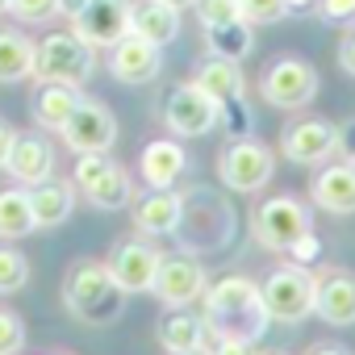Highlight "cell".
Here are the masks:
<instances>
[{
	"instance_id": "obj_46",
	"label": "cell",
	"mask_w": 355,
	"mask_h": 355,
	"mask_svg": "<svg viewBox=\"0 0 355 355\" xmlns=\"http://www.w3.org/2000/svg\"><path fill=\"white\" fill-rule=\"evenodd\" d=\"M268 355H284V351H268Z\"/></svg>"
},
{
	"instance_id": "obj_20",
	"label": "cell",
	"mask_w": 355,
	"mask_h": 355,
	"mask_svg": "<svg viewBox=\"0 0 355 355\" xmlns=\"http://www.w3.org/2000/svg\"><path fill=\"white\" fill-rule=\"evenodd\" d=\"M5 171L13 175L17 184H30V189L42 184V180H51V171H55V150H51V142H46V138H34V134L17 138L13 150H9Z\"/></svg>"
},
{
	"instance_id": "obj_28",
	"label": "cell",
	"mask_w": 355,
	"mask_h": 355,
	"mask_svg": "<svg viewBox=\"0 0 355 355\" xmlns=\"http://www.w3.org/2000/svg\"><path fill=\"white\" fill-rule=\"evenodd\" d=\"M34 209H30V193L21 189H5L0 193V239H26L34 234Z\"/></svg>"
},
{
	"instance_id": "obj_18",
	"label": "cell",
	"mask_w": 355,
	"mask_h": 355,
	"mask_svg": "<svg viewBox=\"0 0 355 355\" xmlns=\"http://www.w3.org/2000/svg\"><path fill=\"white\" fill-rule=\"evenodd\" d=\"M309 197L318 209L326 214H355V163H330L313 175V184H309Z\"/></svg>"
},
{
	"instance_id": "obj_12",
	"label": "cell",
	"mask_w": 355,
	"mask_h": 355,
	"mask_svg": "<svg viewBox=\"0 0 355 355\" xmlns=\"http://www.w3.org/2000/svg\"><path fill=\"white\" fill-rule=\"evenodd\" d=\"M71 30L92 46L109 51L130 34V0H88V5L71 17Z\"/></svg>"
},
{
	"instance_id": "obj_10",
	"label": "cell",
	"mask_w": 355,
	"mask_h": 355,
	"mask_svg": "<svg viewBox=\"0 0 355 355\" xmlns=\"http://www.w3.org/2000/svg\"><path fill=\"white\" fill-rule=\"evenodd\" d=\"M63 142L76 150V155H109V146L117 142V121L109 113V105L101 101H80V109L67 117V125L59 130Z\"/></svg>"
},
{
	"instance_id": "obj_13",
	"label": "cell",
	"mask_w": 355,
	"mask_h": 355,
	"mask_svg": "<svg viewBox=\"0 0 355 355\" xmlns=\"http://www.w3.org/2000/svg\"><path fill=\"white\" fill-rule=\"evenodd\" d=\"M280 150L288 163H301V167H313L322 159H330L338 150V125L322 121V117H305V121H293L284 125L280 134Z\"/></svg>"
},
{
	"instance_id": "obj_4",
	"label": "cell",
	"mask_w": 355,
	"mask_h": 355,
	"mask_svg": "<svg viewBox=\"0 0 355 355\" xmlns=\"http://www.w3.org/2000/svg\"><path fill=\"white\" fill-rule=\"evenodd\" d=\"M313 293H318V276L309 268H276L263 284V309L272 322H301L313 313Z\"/></svg>"
},
{
	"instance_id": "obj_36",
	"label": "cell",
	"mask_w": 355,
	"mask_h": 355,
	"mask_svg": "<svg viewBox=\"0 0 355 355\" xmlns=\"http://www.w3.org/2000/svg\"><path fill=\"white\" fill-rule=\"evenodd\" d=\"M209 355H259L251 338H218V347Z\"/></svg>"
},
{
	"instance_id": "obj_15",
	"label": "cell",
	"mask_w": 355,
	"mask_h": 355,
	"mask_svg": "<svg viewBox=\"0 0 355 355\" xmlns=\"http://www.w3.org/2000/svg\"><path fill=\"white\" fill-rule=\"evenodd\" d=\"M109 71L121 84H150L163 71V46H155V42H146L142 34L130 30L121 42L109 46Z\"/></svg>"
},
{
	"instance_id": "obj_34",
	"label": "cell",
	"mask_w": 355,
	"mask_h": 355,
	"mask_svg": "<svg viewBox=\"0 0 355 355\" xmlns=\"http://www.w3.org/2000/svg\"><path fill=\"white\" fill-rule=\"evenodd\" d=\"M318 13H322V21H330V26L355 21V0H318Z\"/></svg>"
},
{
	"instance_id": "obj_16",
	"label": "cell",
	"mask_w": 355,
	"mask_h": 355,
	"mask_svg": "<svg viewBox=\"0 0 355 355\" xmlns=\"http://www.w3.org/2000/svg\"><path fill=\"white\" fill-rule=\"evenodd\" d=\"M313 313L330 326H355V276L351 272H322L313 293Z\"/></svg>"
},
{
	"instance_id": "obj_32",
	"label": "cell",
	"mask_w": 355,
	"mask_h": 355,
	"mask_svg": "<svg viewBox=\"0 0 355 355\" xmlns=\"http://www.w3.org/2000/svg\"><path fill=\"white\" fill-rule=\"evenodd\" d=\"M9 13L26 26H42L59 13V0H9Z\"/></svg>"
},
{
	"instance_id": "obj_41",
	"label": "cell",
	"mask_w": 355,
	"mask_h": 355,
	"mask_svg": "<svg viewBox=\"0 0 355 355\" xmlns=\"http://www.w3.org/2000/svg\"><path fill=\"white\" fill-rule=\"evenodd\" d=\"M84 5H88V0H59V13H63V17H76Z\"/></svg>"
},
{
	"instance_id": "obj_33",
	"label": "cell",
	"mask_w": 355,
	"mask_h": 355,
	"mask_svg": "<svg viewBox=\"0 0 355 355\" xmlns=\"http://www.w3.org/2000/svg\"><path fill=\"white\" fill-rule=\"evenodd\" d=\"M21 347H26V326H21V318L9 313V309H0V355H21Z\"/></svg>"
},
{
	"instance_id": "obj_29",
	"label": "cell",
	"mask_w": 355,
	"mask_h": 355,
	"mask_svg": "<svg viewBox=\"0 0 355 355\" xmlns=\"http://www.w3.org/2000/svg\"><path fill=\"white\" fill-rule=\"evenodd\" d=\"M26 284H30V259H26L17 247L0 243V297H5V293H17V288H26Z\"/></svg>"
},
{
	"instance_id": "obj_8",
	"label": "cell",
	"mask_w": 355,
	"mask_h": 355,
	"mask_svg": "<svg viewBox=\"0 0 355 355\" xmlns=\"http://www.w3.org/2000/svg\"><path fill=\"white\" fill-rule=\"evenodd\" d=\"M259 88H263V101L272 109H301L318 96V71H313V63L284 55L263 71Z\"/></svg>"
},
{
	"instance_id": "obj_2",
	"label": "cell",
	"mask_w": 355,
	"mask_h": 355,
	"mask_svg": "<svg viewBox=\"0 0 355 355\" xmlns=\"http://www.w3.org/2000/svg\"><path fill=\"white\" fill-rule=\"evenodd\" d=\"M63 301H67V309H71L80 322L101 326V322H113V318L121 313L125 293L117 288V280L109 276L105 263H96V259H80V263L67 272Z\"/></svg>"
},
{
	"instance_id": "obj_26",
	"label": "cell",
	"mask_w": 355,
	"mask_h": 355,
	"mask_svg": "<svg viewBox=\"0 0 355 355\" xmlns=\"http://www.w3.org/2000/svg\"><path fill=\"white\" fill-rule=\"evenodd\" d=\"M197 84L222 105V101H239L243 96V71H239V63L234 59H218V55H209V63H201L197 67Z\"/></svg>"
},
{
	"instance_id": "obj_40",
	"label": "cell",
	"mask_w": 355,
	"mask_h": 355,
	"mask_svg": "<svg viewBox=\"0 0 355 355\" xmlns=\"http://www.w3.org/2000/svg\"><path fill=\"white\" fill-rule=\"evenodd\" d=\"M309 355H351V351H347V347H338V343H318Z\"/></svg>"
},
{
	"instance_id": "obj_43",
	"label": "cell",
	"mask_w": 355,
	"mask_h": 355,
	"mask_svg": "<svg viewBox=\"0 0 355 355\" xmlns=\"http://www.w3.org/2000/svg\"><path fill=\"white\" fill-rule=\"evenodd\" d=\"M167 5H175V9H184V5H197V0H167Z\"/></svg>"
},
{
	"instance_id": "obj_44",
	"label": "cell",
	"mask_w": 355,
	"mask_h": 355,
	"mask_svg": "<svg viewBox=\"0 0 355 355\" xmlns=\"http://www.w3.org/2000/svg\"><path fill=\"white\" fill-rule=\"evenodd\" d=\"M180 355H209V351H205V347H201V351H180Z\"/></svg>"
},
{
	"instance_id": "obj_25",
	"label": "cell",
	"mask_w": 355,
	"mask_h": 355,
	"mask_svg": "<svg viewBox=\"0 0 355 355\" xmlns=\"http://www.w3.org/2000/svg\"><path fill=\"white\" fill-rule=\"evenodd\" d=\"M34 76V42L17 30H0V84H21Z\"/></svg>"
},
{
	"instance_id": "obj_38",
	"label": "cell",
	"mask_w": 355,
	"mask_h": 355,
	"mask_svg": "<svg viewBox=\"0 0 355 355\" xmlns=\"http://www.w3.org/2000/svg\"><path fill=\"white\" fill-rule=\"evenodd\" d=\"M338 150H343V159H347V163H355V121L338 125Z\"/></svg>"
},
{
	"instance_id": "obj_31",
	"label": "cell",
	"mask_w": 355,
	"mask_h": 355,
	"mask_svg": "<svg viewBox=\"0 0 355 355\" xmlns=\"http://www.w3.org/2000/svg\"><path fill=\"white\" fill-rule=\"evenodd\" d=\"M193 9H197V17H201L205 30H214V26H230V21H243L239 0H197Z\"/></svg>"
},
{
	"instance_id": "obj_6",
	"label": "cell",
	"mask_w": 355,
	"mask_h": 355,
	"mask_svg": "<svg viewBox=\"0 0 355 355\" xmlns=\"http://www.w3.org/2000/svg\"><path fill=\"white\" fill-rule=\"evenodd\" d=\"M218 171H222V184L230 193H259L272 171H276V159L268 146H259L255 138H234L222 155H218Z\"/></svg>"
},
{
	"instance_id": "obj_14",
	"label": "cell",
	"mask_w": 355,
	"mask_h": 355,
	"mask_svg": "<svg viewBox=\"0 0 355 355\" xmlns=\"http://www.w3.org/2000/svg\"><path fill=\"white\" fill-rule=\"evenodd\" d=\"M205 288H209L205 268H201L193 255H163L150 293H155L163 305H193L197 297H205Z\"/></svg>"
},
{
	"instance_id": "obj_42",
	"label": "cell",
	"mask_w": 355,
	"mask_h": 355,
	"mask_svg": "<svg viewBox=\"0 0 355 355\" xmlns=\"http://www.w3.org/2000/svg\"><path fill=\"white\" fill-rule=\"evenodd\" d=\"M288 5V13H309V9H318V0H284Z\"/></svg>"
},
{
	"instance_id": "obj_11",
	"label": "cell",
	"mask_w": 355,
	"mask_h": 355,
	"mask_svg": "<svg viewBox=\"0 0 355 355\" xmlns=\"http://www.w3.org/2000/svg\"><path fill=\"white\" fill-rule=\"evenodd\" d=\"M159 263H163V251H155L142 239L117 243L109 251V259H105V268H109V276L117 280L121 293H150L155 288V276H159Z\"/></svg>"
},
{
	"instance_id": "obj_7",
	"label": "cell",
	"mask_w": 355,
	"mask_h": 355,
	"mask_svg": "<svg viewBox=\"0 0 355 355\" xmlns=\"http://www.w3.org/2000/svg\"><path fill=\"white\" fill-rule=\"evenodd\" d=\"M251 230H255L259 247H268V251H288L301 234L313 230V218H309V209H305L301 201H293V197H272V201H263V205L255 209Z\"/></svg>"
},
{
	"instance_id": "obj_21",
	"label": "cell",
	"mask_w": 355,
	"mask_h": 355,
	"mask_svg": "<svg viewBox=\"0 0 355 355\" xmlns=\"http://www.w3.org/2000/svg\"><path fill=\"white\" fill-rule=\"evenodd\" d=\"M130 30L155 46H167L180 34V9L167 0H138V5H130Z\"/></svg>"
},
{
	"instance_id": "obj_1",
	"label": "cell",
	"mask_w": 355,
	"mask_h": 355,
	"mask_svg": "<svg viewBox=\"0 0 355 355\" xmlns=\"http://www.w3.org/2000/svg\"><path fill=\"white\" fill-rule=\"evenodd\" d=\"M201 318H205L214 338H251V343H259V334L272 322L263 309L259 284H251L247 276H226V280L209 284Z\"/></svg>"
},
{
	"instance_id": "obj_30",
	"label": "cell",
	"mask_w": 355,
	"mask_h": 355,
	"mask_svg": "<svg viewBox=\"0 0 355 355\" xmlns=\"http://www.w3.org/2000/svg\"><path fill=\"white\" fill-rule=\"evenodd\" d=\"M239 13L251 26H276L288 17V5L284 0H239Z\"/></svg>"
},
{
	"instance_id": "obj_17",
	"label": "cell",
	"mask_w": 355,
	"mask_h": 355,
	"mask_svg": "<svg viewBox=\"0 0 355 355\" xmlns=\"http://www.w3.org/2000/svg\"><path fill=\"white\" fill-rule=\"evenodd\" d=\"M138 171H142V184H146V189H171V184L189 171V155H184L180 142L155 138V142L142 146V155H138Z\"/></svg>"
},
{
	"instance_id": "obj_27",
	"label": "cell",
	"mask_w": 355,
	"mask_h": 355,
	"mask_svg": "<svg viewBox=\"0 0 355 355\" xmlns=\"http://www.w3.org/2000/svg\"><path fill=\"white\" fill-rule=\"evenodd\" d=\"M205 42H209V55L243 63V59L255 51V30H251V21H230V26L205 30Z\"/></svg>"
},
{
	"instance_id": "obj_19",
	"label": "cell",
	"mask_w": 355,
	"mask_h": 355,
	"mask_svg": "<svg viewBox=\"0 0 355 355\" xmlns=\"http://www.w3.org/2000/svg\"><path fill=\"white\" fill-rule=\"evenodd\" d=\"M180 222H184V197H175L171 189H150L146 197L134 201V226L150 239L175 234Z\"/></svg>"
},
{
	"instance_id": "obj_45",
	"label": "cell",
	"mask_w": 355,
	"mask_h": 355,
	"mask_svg": "<svg viewBox=\"0 0 355 355\" xmlns=\"http://www.w3.org/2000/svg\"><path fill=\"white\" fill-rule=\"evenodd\" d=\"M0 13H9V0H0Z\"/></svg>"
},
{
	"instance_id": "obj_9",
	"label": "cell",
	"mask_w": 355,
	"mask_h": 355,
	"mask_svg": "<svg viewBox=\"0 0 355 355\" xmlns=\"http://www.w3.org/2000/svg\"><path fill=\"white\" fill-rule=\"evenodd\" d=\"M218 121H222V109H218V101L197 80L171 88V96H167V130L171 134H180V138H205Z\"/></svg>"
},
{
	"instance_id": "obj_23",
	"label": "cell",
	"mask_w": 355,
	"mask_h": 355,
	"mask_svg": "<svg viewBox=\"0 0 355 355\" xmlns=\"http://www.w3.org/2000/svg\"><path fill=\"white\" fill-rule=\"evenodd\" d=\"M30 209H34V226L38 230H55L71 218L76 209V189L59 184V180H42L30 189Z\"/></svg>"
},
{
	"instance_id": "obj_37",
	"label": "cell",
	"mask_w": 355,
	"mask_h": 355,
	"mask_svg": "<svg viewBox=\"0 0 355 355\" xmlns=\"http://www.w3.org/2000/svg\"><path fill=\"white\" fill-rule=\"evenodd\" d=\"M338 63H343L347 76H355V30L343 34V42H338Z\"/></svg>"
},
{
	"instance_id": "obj_5",
	"label": "cell",
	"mask_w": 355,
	"mask_h": 355,
	"mask_svg": "<svg viewBox=\"0 0 355 355\" xmlns=\"http://www.w3.org/2000/svg\"><path fill=\"white\" fill-rule=\"evenodd\" d=\"M76 189L105 214H117L125 205H134V184H130V175L105 159V155H80L76 163Z\"/></svg>"
},
{
	"instance_id": "obj_22",
	"label": "cell",
	"mask_w": 355,
	"mask_h": 355,
	"mask_svg": "<svg viewBox=\"0 0 355 355\" xmlns=\"http://www.w3.org/2000/svg\"><path fill=\"white\" fill-rule=\"evenodd\" d=\"M80 101H84V92L76 84H38V92L30 101V113L42 130H63L67 117L80 109Z\"/></svg>"
},
{
	"instance_id": "obj_39",
	"label": "cell",
	"mask_w": 355,
	"mask_h": 355,
	"mask_svg": "<svg viewBox=\"0 0 355 355\" xmlns=\"http://www.w3.org/2000/svg\"><path fill=\"white\" fill-rule=\"evenodd\" d=\"M13 142H17V134H13V125L9 121H0V167L9 163V150H13Z\"/></svg>"
},
{
	"instance_id": "obj_35",
	"label": "cell",
	"mask_w": 355,
	"mask_h": 355,
	"mask_svg": "<svg viewBox=\"0 0 355 355\" xmlns=\"http://www.w3.org/2000/svg\"><path fill=\"white\" fill-rule=\"evenodd\" d=\"M288 251L297 255V263H313V259L322 255V243H318V234L309 230V234H301V239H297V243H293Z\"/></svg>"
},
{
	"instance_id": "obj_3",
	"label": "cell",
	"mask_w": 355,
	"mask_h": 355,
	"mask_svg": "<svg viewBox=\"0 0 355 355\" xmlns=\"http://www.w3.org/2000/svg\"><path fill=\"white\" fill-rule=\"evenodd\" d=\"M96 71V51L76 34V30H59L46 34L34 46V80L38 84H76L84 88Z\"/></svg>"
},
{
	"instance_id": "obj_24",
	"label": "cell",
	"mask_w": 355,
	"mask_h": 355,
	"mask_svg": "<svg viewBox=\"0 0 355 355\" xmlns=\"http://www.w3.org/2000/svg\"><path fill=\"white\" fill-rule=\"evenodd\" d=\"M205 338H209L205 318L184 313V305H175V313H167V318L159 322V343H163V351H171V355H180V351H201Z\"/></svg>"
}]
</instances>
